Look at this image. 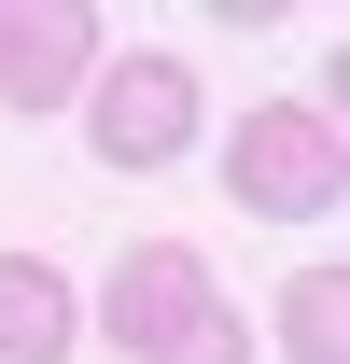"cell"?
Returning <instances> with one entry per match:
<instances>
[{"mask_svg": "<svg viewBox=\"0 0 350 364\" xmlns=\"http://www.w3.org/2000/svg\"><path fill=\"white\" fill-rule=\"evenodd\" d=\"M154 364H253V322H238V309H211V322H196V336H169V350H154Z\"/></svg>", "mask_w": 350, "mask_h": 364, "instance_id": "52a82bcc", "label": "cell"}, {"mask_svg": "<svg viewBox=\"0 0 350 364\" xmlns=\"http://www.w3.org/2000/svg\"><path fill=\"white\" fill-rule=\"evenodd\" d=\"M211 309H224V294H211V252H182V238H140V252H112V280H98V336H127V364H154Z\"/></svg>", "mask_w": 350, "mask_h": 364, "instance_id": "3957f363", "label": "cell"}, {"mask_svg": "<svg viewBox=\"0 0 350 364\" xmlns=\"http://www.w3.org/2000/svg\"><path fill=\"white\" fill-rule=\"evenodd\" d=\"M224 196L266 210V225H322V210H336V112H295V98L238 112V140H224Z\"/></svg>", "mask_w": 350, "mask_h": 364, "instance_id": "6da1fadb", "label": "cell"}, {"mask_svg": "<svg viewBox=\"0 0 350 364\" xmlns=\"http://www.w3.org/2000/svg\"><path fill=\"white\" fill-rule=\"evenodd\" d=\"M266 350H280V364H350V280H336V267H295Z\"/></svg>", "mask_w": 350, "mask_h": 364, "instance_id": "8992f818", "label": "cell"}, {"mask_svg": "<svg viewBox=\"0 0 350 364\" xmlns=\"http://www.w3.org/2000/svg\"><path fill=\"white\" fill-rule=\"evenodd\" d=\"M98 85V0H0V112H56Z\"/></svg>", "mask_w": 350, "mask_h": 364, "instance_id": "277c9868", "label": "cell"}, {"mask_svg": "<svg viewBox=\"0 0 350 364\" xmlns=\"http://www.w3.org/2000/svg\"><path fill=\"white\" fill-rule=\"evenodd\" d=\"M85 350V294L43 252H0V364H70Z\"/></svg>", "mask_w": 350, "mask_h": 364, "instance_id": "5b68a950", "label": "cell"}, {"mask_svg": "<svg viewBox=\"0 0 350 364\" xmlns=\"http://www.w3.org/2000/svg\"><path fill=\"white\" fill-rule=\"evenodd\" d=\"M196 70L182 56H98V112H85V140H98V168H182L196 154Z\"/></svg>", "mask_w": 350, "mask_h": 364, "instance_id": "7a4b0ae2", "label": "cell"}]
</instances>
